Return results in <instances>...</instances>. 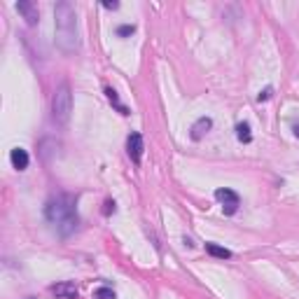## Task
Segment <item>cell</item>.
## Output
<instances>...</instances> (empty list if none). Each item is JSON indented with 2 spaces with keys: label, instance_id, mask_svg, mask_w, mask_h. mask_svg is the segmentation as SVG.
Instances as JSON below:
<instances>
[{
  "label": "cell",
  "instance_id": "obj_1",
  "mask_svg": "<svg viewBox=\"0 0 299 299\" xmlns=\"http://www.w3.org/2000/svg\"><path fill=\"white\" fill-rule=\"evenodd\" d=\"M54 40L56 47L61 49L63 54H73L77 49V14L75 7L61 0L54 5Z\"/></svg>",
  "mask_w": 299,
  "mask_h": 299
},
{
  "label": "cell",
  "instance_id": "obj_2",
  "mask_svg": "<svg viewBox=\"0 0 299 299\" xmlns=\"http://www.w3.org/2000/svg\"><path fill=\"white\" fill-rule=\"evenodd\" d=\"M45 218L56 229V234H61V236H70L79 225L75 201H73V196H68V194L52 196L47 201V206H45Z\"/></svg>",
  "mask_w": 299,
  "mask_h": 299
},
{
  "label": "cell",
  "instance_id": "obj_3",
  "mask_svg": "<svg viewBox=\"0 0 299 299\" xmlns=\"http://www.w3.org/2000/svg\"><path fill=\"white\" fill-rule=\"evenodd\" d=\"M70 112H73V94H70V87L63 82L52 98V117L56 124H66L70 119Z\"/></svg>",
  "mask_w": 299,
  "mask_h": 299
},
{
  "label": "cell",
  "instance_id": "obj_4",
  "mask_svg": "<svg viewBox=\"0 0 299 299\" xmlns=\"http://www.w3.org/2000/svg\"><path fill=\"white\" fill-rule=\"evenodd\" d=\"M215 199L222 203V210H225V215H234L238 210V206H241V199H238V194L234 192V189H227V187L215 189Z\"/></svg>",
  "mask_w": 299,
  "mask_h": 299
},
{
  "label": "cell",
  "instance_id": "obj_5",
  "mask_svg": "<svg viewBox=\"0 0 299 299\" xmlns=\"http://www.w3.org/2000/svg\"><path fill=\"white\" fill-rule=\"evenodd\" d=\"M126 152H129V157H131V161L141 164V159H143V136L138 134V131H134V134L129 136Z\"/></svg>",
  "mask_w": 299,
  "mask_h": 299
},
{
  "label": "cell",
  "instance_id": "obj_6",
  "mask_svg": "<svg viewBox=\"0 0 299 299\" xmlns=\"http://www.w3.org/2000/svg\"><path fill=\"white\" fill-rule=\"evenodd\" d=\"M17 12L26 19V24H28V26H35L37 21H40V12H37V7L33 5V3H28V0H19V3H17Z\"/></svg>",
  "mask_w": 299,
  "mask_h": 299
},
{
  "label": "cell",
  "instance_id": "obj_7",
  "mask_svg": "<svg viewBox=\"0 0 299 299\" xmlns=\"http://www.w3.org/2000/svg\"><path fill=\"white\" fill-rule=\"evenodd\" d=\"M52 294H56V299H77L79 297V290L75 283H56V285H52Z\"/></svg>",
  "mask_w": 299,
  "mask_h": 299
},
{
  "label": "cell",
  "instance_id": "obj_8",
  "mask_svg": "<svg viewBox=\"0 0 299 299\" xmlns=\"http://www.w3.org/2000/svg\"><path fill=\"white\" fill-rule=\"evenodd\" d=\"M210 129H213V119H210V117H199V119L192 124V129H189V138H192V141H201Z\"/></svg>",
  "mask_w": 299,
  "mask_h": 299
},
{
  "label": "cell",
  "instance_id": "obj_9",
  "mask_svg": "<svg viewBox=\"0 0 299 299\" xmlns=\"http://www.w3.org/2000/svg\"><path fill=\"white\" fill-rule=\"evenodd\" d=\"M10 161H12V166L17 168V171H26L28 168V152L26 150H21V147H14L12 152H10Z\"/></svg>",
  "mask_w": 299,
  "mask_h": 299
},
{
  "label": "cell",
  "instance_id": "obj_10",
  "mask_svg": "<svg viewBox=\"0 0 299 299\" xmlns=\"http://www.w3.org/2000/svg\"><path fill=\"white\" fill-rule=\"evenodd\" d=\"M206 252L218 257V260H229V257H232V250H227V248H222V245H218V243H206Z\"/></svg>",
  "mask_w": 299,
  "mask_h": 299
},
{
  "label": "cell",
  "instance_id": "obj_11",
  "mask_svg": "<svg viewBox=\"0 0 299 299\" xmlns=\"http://www.w3.org/2000/svg\"><path fill=\"white\" fill-rule=\"evenodd\" d=\"M105 96H108V101H110V103L115 105V108H117L119 112H122V115H129V108H126V105L119 103V96H117V92L112 89V87H108V89H105Z\"/></svg>",
  "mask_w": 299,
  "mask_h": 299
},
{
  "label": "cell",
  "instance_id": "obj_12",
  "mask_svg": "<svg viewBox=\"0 0 299 299\" xmlns=\"http://www.w3.org/2000/svg\"><path fill=\"white\" fill-rule=\"evenodd\" d=\"M236 138L241 143H250L252 141V134H250V124L248 122H241L236 126Z\"/></svg>",
  "mask_w": 299,
  "mask_h": 299
},
{
  "label": "cell",
  "instance_id": "obj_13",
  "mask_svg": "<svg viewBox=\"0 0 299 299\" xmlns=\"http://www.w3.org/2000/svg\"><path fill=\"white\" fill-rule=\"evenodd\" d=\"M94 299H117V294H115V290L112 287H98L96 292H94Z\"/></svg>",
  "mask_w": 299,
  "mask_h": 299
},
{
  "label": "cell",
  "instance_id": "obj_14",
  "mask_svg": "<svg viewBox=\"0 0 299 299\" xmlns=\"http://www.w3.org/2000/svg\"><path fill=\"white\" fill-rule=\"evenodd\" d=\"M131 33H136V26L134 24H124V26L117 28V35H119V37H126V35H131Z\"/></svg>",
  "mask_w": 299,
  "mask_h": 299
},
{
  "label": "cell",
  "instance_id": "obj_15",
  "mask_svg": "<svg viewBox=\"0 0 299 299\" xmlns=\"http://www.w3.org/2000/svg\"><path fill=\"white\" fill-rule=\"evenodd\" d=\"M271 94H274V89H271V87H267L264 92H260V96H257V101L262 103V101H267V98H271Z\"/></svg>",
  "mask_w": 299,
  "mask_h": 299
},
{
  "label": "cell",
  "instance_id": "obj_16",
  "mask_svg": "<svg viewBox=\"0 0 299 299\" xmlns=\"http://www.w3.org/2000/svg\"><path fill=\"white\" fill-rule=\"evenodd\" d=\"M103 7H105V10H117V7H119V3H115V0H112V3H110V0H105Z\"/></svg>",
  "mask_w": 299,
  "mask_h": 299
},
{
  "label": "cell",
  "instance_id": "obj_17",
  "mask_svg": "<svg viewBox=\"0 0 299 299\" xmlns=\"http://www.w3.org/2000/svg\"><path fill=\"white\" fill-rule=\"evenodd\" d=\"M115 213V201H105V215Z\"/></svg>",
  "mask_w": 299,
  "mask_h": 299
},
{
  "label": "cell",
  "instance_id": "obj_18",
  "mask_svg": "<svg viewBox=\"0 0 299 299\" xmlns=\"http://www.w3.org/2000/svg\"><path fill=\"white\" fill-rule=\"evenodd\" d=\"M294 136L299 138V124H294Z\"/></svg>",
  "mask_w": 299,
  "mask_h": 299
}]
</instances>
